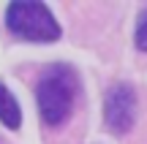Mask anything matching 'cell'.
Returning a JSON list of instances; mask_svg holds the SVG:
<instances>
[{
	"label": "cell",
	"instance_id": "1",
	"mask_svg": "<svg viewBox=\"0 0 147 144\" xmlns=\"http://www.w3.org/2000/svg\"><path fill=\"white\" fill-rule=\"evenodd\" d=\"M79 92V74L68 63H52L36 79V103L47 128H63L74 114Z\"/></svg>",
	"mask_w": 147,
	"mask_h": 144
},
{
	"label": "cell",
	"instance_id": "2",
	"mask_svg": "<svg viewBox=\"0 0 147 144\" xmlns=\"http://www.w3.org/2000/svg\"><path fill=\"white\" fill-rule=\"evenodd\" d=\"M5 27L11 35L30 44H52L63 35L60 22L41 0H14L5 5Z\"/></svg>",
	"mask_w": 147,
	"mask_h": 144
},
{
	"label": "cell",
	"instance_id": "3",
	"mask_svg": "<svg viewBox=\"0 0 147 144\" xmlns=\"http://www.w3.org/2000/svg\"><path fill=\"white\" fill-rule=\"evenodd\" d=\"M139 117V101H136V90L131 82H117L106 90L104 98V123L112 133L123 136L128 131H134Z\"/></svg>",
	"mask_w": 147,
	"mask_h": 144
},
{
	"label": "cell",
	"instance_id": "4",
	"mask_svg": "<svg viewBox=\"0 0 147 144\" xmlns=\"http://www.w3.org/2000/svg\"><path fill=\"white\" fill-rule=\"evenodd\" d=\"M0 123H3L8 131H19V125H22L19 101L14 98V92H11L3 82H0Z\"/></svg>",
	"mask_w": 147,
	"mask_h": 144
},
{
	"label": "cell",
	"instance_id": "5",
	"mask_svg": "<svg viewBox=\"0 0 147 144\" xmlns=\"http://www.w3.org/2000/svg\"><path fill=\"white\" fill-rule=\"evenodd\" d=\"M134 44H136L139 52H147V5L142 8L136 19V30H134Z\"/></svg>",
	"mask_w": 147,
	"mask_h": 144
}]
</instances>
